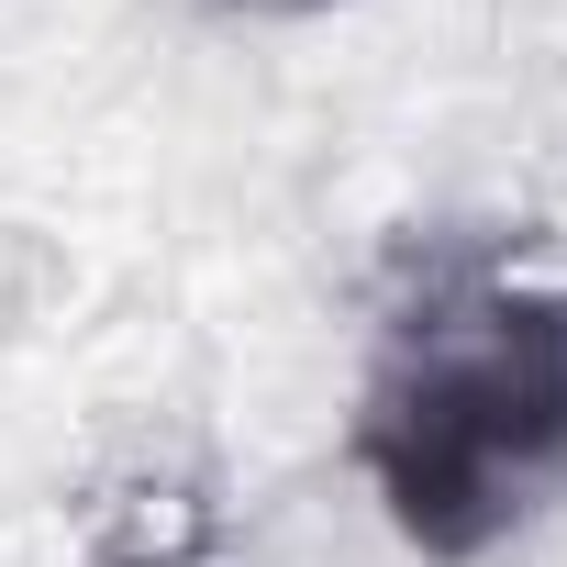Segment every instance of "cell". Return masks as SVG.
Masks as SVG:
<instances>
[{"instance_id": "obj_1", "label": "cell", "mask_w": 567, "mask_h": 567, "mask_svg": "<svg viewBox=\"0 0 567 567\" xmlns=\"http://www.w3.org/2000/svg\"><path fill=\"white\" fill-rule=\"evenodd\" d=\"M346 467L423 567L567 501V267L523 234H412L379 278Z\"/></svg>"}, {"instance_id": "obj_2", "label": "cell", "mask_w": 567, "mask_h": 567, "mask_svg": "<svg viewBox=\"0 0 567 567\" xmlns=\"http://www.w3.org/2000/svg\"><path fill=\"white\" fill-rule=\"evenodd\" d=\"M212 489L200 478H134L112 501H90V534H79V567H212Z\"/></svg>"}, {"instance_id": "obj_3", "label": "cell", "mask_w": 567, "mask_h": 567, "mask_svg": "<svg viewBox=\"0 0 567 567\" xmlns=\"http://www.w3.org/2000/svg\"><path fill=\"white\" fill-rule=\"evenodd\" d=\"M189 12H245V23H301V12H334V0H189Z\"/></svg>"}]
</instances>
